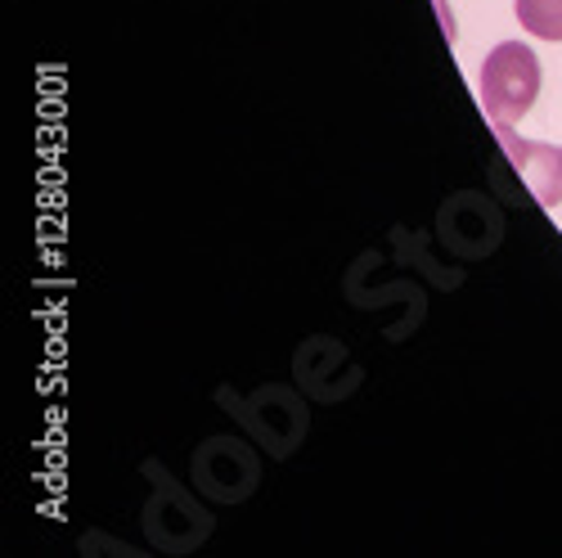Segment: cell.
I'll return each mask as SVG.
<instances>
[{
  "mask_svg": "<svg viewBox=\"0 0 562 558\" xmlns=\"http://www.w3.org/2000/svg\"><path fill=\"white\" fill-rule=\"evenodd\" d=\"M482 109L491 118V126H513L522 122L540 96V59L531 45L522 41H504L486 55L482 64Z\"/></svg>",
  "mask_w": 562,
  "mask_h": 558,
  "instance_id": "obj_1",
  "label": "cell"
},
{
  "mask_svg": "<svg viewBox=\"0 0 562 558\" xmlns=\"http://www.w3.org/2000/svg\"><path fill=\"white\" fill-rule=\"evenodd\" d=\"M495 140L513 171L522 176V185L536 194V203L558 208L562 203V145H536V140L513 135L508 126H495Z\"/></svg>",
  "mask_w": 562,
  "mask_h": 558,
  "instance_id": "obj_2",
  "label": "cell"
},
{
  "mask_svg": "<svg viewBox=\"0 0 562 558\" xmlns=\"http://www.w3.org/2000/svg\"><path fill=\"white\" fill-rule=\"evenodd\" d=\"M518 23L540 41H562V0H518Z\"/></svg>",
  "mask_w": 562,
  "mask_h": 558,
  "instance_id": "obj_3",
  "label": "cell"
}]
</instances>
